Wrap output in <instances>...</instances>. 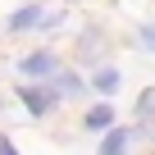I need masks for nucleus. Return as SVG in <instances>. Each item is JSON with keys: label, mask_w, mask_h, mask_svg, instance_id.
Masks as SVG:
<instances>
[{"label": "nucleus", "mask_w": 155, "mask_h": 155, "mask_svg": "<svg viewBox=\"0 0 155 155\" xmlns=\"http://www.w3.org/2000/svg\"><path fill=\"white\" fill-rule=\"evenodd\" d=\"M18 73L28 78V82H50V78L59 73V55L50 46H41V50H32V55L18 59Z\"/></svg>", "instance_id": "3"}, {"label": "nucleus", "mask_w": 155, "mask_h": 155, "mask_svg": "<svg viewBox=\"0 0 155 155\" xmlns=\"http://www.w3.org/2000/svg\"><path fill=\"white\" fill-rule=\"evenodd\" d=\"M14 96L28 105V114H32V119H46V114H55V105H59V96L50 91V82H18V87H14Z\"/></svg>", "instance_id": "2"}, {"label": "nucleus", "mask_w": 155, "mask_h": 155, "mask_svg": "<svg viewBox=\"0 0 155 155\" xmlns=\"http://www.w3.org/2000/svg\"><path fill=\"white\" fill-rule=\"evenodd\" d=\"M137 137V128H123V123H114L105 137H101V150L96 155H128V141Z\"/></svg>", "instance_id": "4"}, {"label": "nucleus", "mask_w": 155, "mask_h": 155, "mask_svg": "<svg viewBox=\"0 0 155 155\" xmlns=\"http://www.w3.org/2000/svg\"><path fill=\"white\" fill-rule=\"evenodd\" d=\"M50 91H55L59 101H68V96H82V91H87V82H82L73 68H59V73L50 78Z\"/></svg>", "instance_id": "6"}, {"label": "nucleus", "mask_w": 155, "mask_h": 155, "mask_svg": "<svg viewBox=\"0 0 155 155\" xmlns=\"http://www.w3.org/2000/svg\"><path fill=\"white\" fill-rule=\"evenodd\" d=\"M101 41H105V37H101L96 28H87V32H82V41H78V59H82V64H87V59H101V50H105Z\"/></svg>", "instance_id": "8"}, {"label": "nucleus", "mask_w": 155, "mask_h": 155, "mask_svg": "<svg viewBox=\"0 0 155 155\" xmlns=\"http://www.w3.org/2000/svg\"><path fill=\"white\" fill-rule=\"evenodd\" d=\"M87 87H96L105 101H114V96H119V87H123V73H119L114 64H101V68H96V78H91Z\"/></svg>", "instance_id": "5"}, {"label": "nucleus", "mask_w": 155, "mask_h": 155, "mask_svg": "<svg viewBox=\"0 0 155 155\" xmlns=\"http://www.w3.org/2000/svg\"><path fill=\"white\" fill-rule=\"evenodd\" d=\"M55 23H64V9L59 5H23V9H14L5 18L9 32H32V28H55Z\"/></svg>", "instance_id": "1"}, {"label": "nucleus", "mask_w": 155, "mask_h": 155, "mask_svg": "<svg viewBox=\"0 0 155 155\" xmlns=\"http://www.w3.org/2000/svg\"><path fill=\"white\" fill-rule=\"evenodd\" d=\"M0 155H18V146H14L9 137H0Z\"/></svg>", "instance_id": "11"}, {"label": "nucleus", "mask_w": 155, "mask_h": 155, "mask_svg": "<svg viewBox=\"0 0 155 155\" xmlns=\"http://www.w3.org/2000/svg\"><path fill=\"white\" fill-rule=\"evenodd\" d=\"M137 119H155V87H146L137 96Z\"/></svg>", "instance_id": "9"}, {"label": "nucleus", "mask_w": 155, "mask_h": 155, "mask_svg": "<svg viewBox=\"0 0 155 155\" xmlns=\"http://www.w3.org/2000/svg\"><path fill=\"white\" fill-rule=\"evenodd\" d=\"M114 119H119V114H114V101H101V105H91V110H87V119H82V123H87L91 132H110V128H114Z\"/></svg>", "instance_id": "7"}, {"label": "nucleus", "mask_w": 155, "mask_h": 155, "mask_svg": "<svg viewBox=\"0 0 155 155\" xmlns=\"http://www.w3.org/2000/svg\"><path fill=\"white\" fill-rule=\"evenodd\" d=\"M137 41H141V50L155 55V23H141V28H137Z\"/></svg>", "instance_id": "10"}]
</instances>
